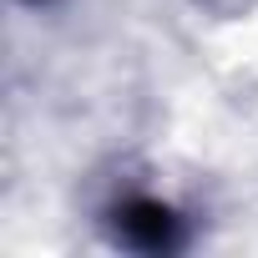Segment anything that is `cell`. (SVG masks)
I'll return each instance as SVG.
<instances>
[{"instance_id": "6da1fadb", "label": "cell", "mask_w": 258, "mask_h": 258, "mask_svg": "<svg viewBox=\"0 0 258 258\" xmlns=\"http://www.w3.org/2000/svg\"><path fill=\"white\" fill-rule=\"evenodd\" d=\"M96 228L111 248L142 253V258H172L198 243V218L182 203H172L167 192L142 187V182L111 187L96 208Z\"/></svg>"}, {"instance_id": "7a4b0ae2", "label": "cell", "mask_w": 258, "mask_h": 258, "mask_svg": "<svg viewBox=\"0 0 258 258\" xmlns=\"http://www.w3.org/2000/svg\"><path fill=\"white\" fill-rule=\"evenodd\" d=\"M198 11H208V16H218V21H233V16H243V11H253L258 0H192Z\"/></svg>"}, {"instance_id": "3957f363", "label": "cell", "mask_w": 258, "mask_h": 258, "mask_svg": "<svg viewBox=\"0 0 258 258\" xmlns=\"http://www.w3.org/2000/svg\"><path fill=\"white\" fill-rule=\"evenodd\" d=\"M16 6H26V11H51V6H61V0H16Z\"/></svg>"}]
</instances>
